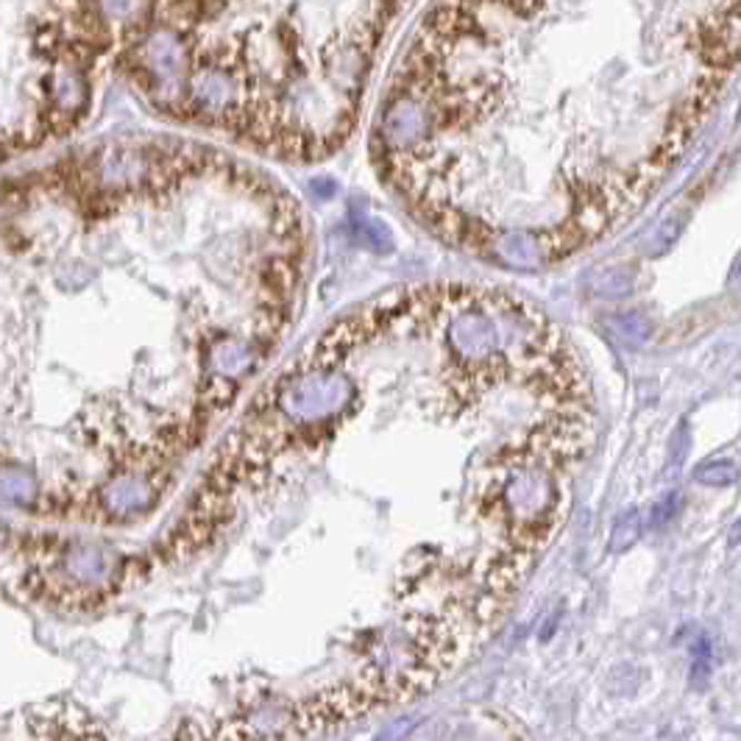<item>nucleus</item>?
Instances as JSON below:
<instances>
[{
    "mask_svg": "<svg viewBox=\"0 0 741 741\" xmlns=\"http://www.w3.org/2000/svg\"><path fill=\"white\" fill-rule=\"evenodd\" d=\"M126 12L129 0H0V165L85 124Z\"/></svg>",
    "mask_w": 741,
    "mask_h": 741,
    "instance_id": "f257e3e1",
    "label": "nucleus"
},
{
    "mask_svg": "<svg viewBox=\"0 0 741 741\" xmlns=\"http://www.w3.org/2000/svg\"><path fill=\"white\" fill-rule=\"evenodd\" d=\"M641 527H644V524H641L639 513H628V516L619 518V522L613 524V533H611V546H613V550H616V552L628 550V546L633 544V541H639Z\"/></svg>",
    "mask_w": 741,
    "mask_h": 741,
    "instance_id": "f03ea898",
    "label": "nucleus"
},
{
    "mask_svg": "<svg viewBox=\"0 0 741 741\" xmlns=\"http://www.w3.org/2000/svg\"><path fill=\"white\" fill-rule=\"evenodd\" d=\"M313 187H315V192H318V196H332V192H335V185H332L329 179H315Z\"/></svg>",
    "mask_w": 741,
    "mask_h": 741,
    "instance_id": "7ed1b4c3",
    "label": "nucleus"
}]
</instances>
